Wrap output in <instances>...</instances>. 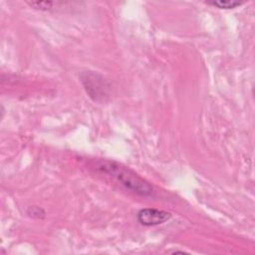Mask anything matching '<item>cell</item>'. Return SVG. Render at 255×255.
Instances as JSON below:
<instances>
[{
    "mask_svg": "<svg viewBox=\"0 0 255 255\" xmlns=\"http://www.w3.org/2000/svg\"><path fill=\"white\" fill-rule=\"evenodd\" d=\"M27 214L34 218H42L45 216V211L38 206H30L27 209Z\"/></svg>",
    "mask_w": 255,
    "mask_h": 255,
    "instance_id": "6",
    "label": "cell"
},
{
    "mask_svg": "<svg viewBox=\"0 0 255 255\" xmlns=\"http://www.w3.org/2000/svg\"><path fill=\"white\" fill-rule=\"evenodd\" d=\"M30 7L37 9V10H41V11H49L53 8H55V6L57 7V5H60V2H54V1H45V2H26Z\"/></svg>",
    "mask_w": 255,
    "mask_h": 255,
    "instance_id": "4",
    "label": "cell"
},
{
    "mask_svg": "<svg viewBox=\"0 0 255 255\" xmlns=\"http://www.w3.org/2000/svg\"><path fill=\"white\" fill-rule=\"evenodd\" d=\"M80 81L87 95L95 103L106 102L111 95V84L101 74L94 71H85L80 75Z\"/></svg>",
    "mask_w": 255,
    "mask_h": 255,
    "instance_id": "2",
    "label": "cell"
},
{
    "mask_svg": "<svg viewBox=\"0 0 255 255\" xmlns=\"http://www.w3.org/2000/svg\"><path fill=\"white\" fill-rule=\"evenodd\" d=\"M171 213L156 208H142L136 213V220L143 226L160 225L171 218Z\"/></svg>",
    "mask_w": 255,
    "mask_h": 255,
    "instance_id": "3",
    "label": "cell"
},
{
    "mask_svg": "<svg viewBox=\"0 0 255 255\" xmlns=\"http://www.w3.org/2000/svg\"><path fill=\"white\" fill-rule=\"evenodd\" d=\"M243 2L238 1H230V0H219V1H213L208 2V5L215 6L219 9H234L240 5H242Z\"/></svg>",
    "mask_w": 255,
    "mask_h": 255,
    "instance_id": "5",
    "label": "cell"
},
{
    "mask_svg": "<svg viewBox=\"0 0 255 255\" xmlns=\"http://www.w3.org/2000/svg\"><path fill=\"white\" fill-rule=\"evenodd\" d=\"M97 169L114 177L126 189L141 195L149 196L153 192L152 186L131 169L113 160H100L96 163Z\"/></svg>",
    "mask_w": 255,
    "mask_h": 255,
    "instance_id": "1",
    "label": "cell"
}]
</instances>
